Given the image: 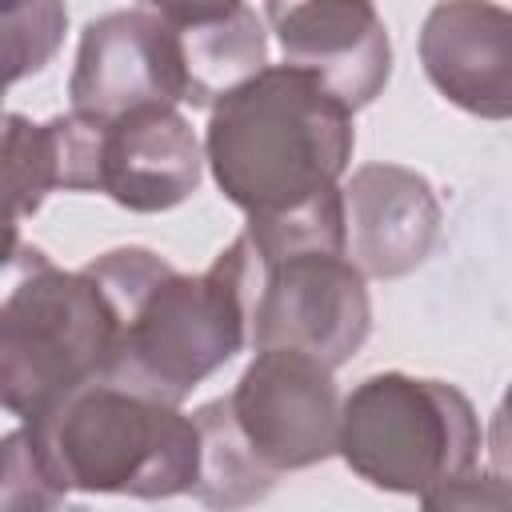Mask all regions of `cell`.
<instances>
[{
    "mask_svg": "<svg viewBox=\"0 0 512 512\" xmlns=\"http://www.w3.org/2000/svg\"><path fill=\"white\" fill-rule=\"evenodd\" d=\"M84 272L116 316V348L104 376L132 392L180 404L248 344L256 264L244 236L196 276L176 272L148 248L104 252Z\"/></svg>",
    "mask_w": 512,
    "mask_h": 512,
    "instance_id": "6da1fadb",
    "label": "cell"
},
{
    "mask_svg": "<svg viewBox=\"0 0 512 512\" xmlns=\"http://www.w3.org/2000/svg\"><path fill=\"white\" fill-rule=\"evenodd\" d=\"M352 112L300 68L268 64L212 104L204 160L248 220L284 216L340 188L352 160Z\"/></svg>",
    "mask_w": 512,
    "mask_h": 512,
    "instance_id": "7a4b0ae2",
    "label": "cell"
},
{
    "mask_svg": "<svg viewBox=\"0 0 512 512\" xmlns=\"http://www.w3.org/2000/svg\"><path fill=\"white\" fill-rule=\"evenodd\" d=\"M60 492L168 500L192 492L200 436L176 404L96 376L20 424Z\"/></svg>",
    "mask_w": 512,
    "mask_h": 512,
    "instance_id": "3957f363",
    "label": "cell"
},
{
    "mask_svg": "<svg viewBox=\"0 0 512 512\" xmlns=\"http://www.w3.org/2000/svg\"><path fill=\"white\" fill-rule=\"evenodd\" d=\"M0 292V408L32 420L72 388L104 376L116 316L88 272L56 268L40 248H16Z\"/></svg>",
    "mask_w": 512,
    "mask_h": 512,
    "instance_id": "277c9868",
    "label": "cell"
},
{
    "mask_svg": "<svg viewBox=\"0 0 512 512\" xmlns=\"http://www.w3.org/2000/svg\"><path fill=\"white\" fill-rule=\"evenodd\" d=\"M336 452L372 488L416 496L476 464L480 420L444 380L376 372L344 396Z\"/></svg>",
    "mask_w": 512,
    "mask_h": 512,
    "instance_id": "5b68a950",
    "label": "cell"
},
{
    "mask_svg": "<svg viewBox=\"0 0 512 512\" xmlns=\"http://www.w3.org/2000/svg\"><path fill=\"white\" fill-rule=\"evenodd\" d=\"M252 264L248 344L256 352L292 348L324 368H340L368 340V288L344 252H292L280 260L252 256Z\"/></svg>",
    "mask_w": 512,
    "mask_h": 512,
    "instance_id": "8992f818",
    "label": "cell"
},
{
    "mask_svg": "<svg viewBox=\"0 0 512 512\" xmlns=\"http://www.w3.org/2000/svg\"><path fill=\"white\" fill-rule=\"evenodd\" d=\"M224 404L244 448L272 476L312 468L336 452L340 392L332 368L304 352L260 348Z\"/></svg>",
    "mask_w": 512,
    "mask_h": 512,
    "instance_id": "52a82bcc",
    "label": "cell"
},
{
    "mask_svg": "<svg viewBox=\"0 0 512 512\" xmlns=\"http://www.w3.org/2000/svg\"><path fill=\"white\" fill-rule=\"evenodd\" d=\"M68 96L76 116L100 124L140 108H176L184 100V64L160 4L116 8L88 20Z\"/></svg>",
    "mask_w": 512,
    "mask_h": 512,
    "instance_id": "ba28073f",
    "label": "cell"
},
{
    "mask_svg": "<svg viewBox=\"0 0 512 512\" xmlns=\"http://www.w3.org/2000/svg\"><path fill=\"white\" fill-rule=\"evenodd\" d=\"M284 64L320 80V88L348 112L364 108L392 72L388 28L364 0H316V4H264Z\"/></svg>",
    "mask_w": 512,
    "mask_h": 512,
    "instance_id": "9c48e42d",
    "label": "cell"
},
{
    "mask_svg": "<svg viewBox=\"0 0 512 512\" xmlns=\"http://www.w3.org/2000/svg\"><path fill=\"white\" fill-rule=\"evenodd\" d=\"M344 256L360 276H404L436 244L440 204L432 184L400 164H364L340 188Z\"/></svg>",
    "mask_w": 512,
    "mask_h": 512,
    "instance_id": "30bf717a",
    "label": "cell"
},
{
    "mask_svg": "<svg viewBox=\"0 0 512 512\" xmlns=\"http://www.w3.org/2000/svg\"><path fill=\"white\" fill-rule=\"evenodd\" d=\"M100 124V120H96ZM204 148L176 108H140L100 124V188L128 212H164L200 184Z\"/></svg>",
    "mask_w": 512,
    "mask_h": 512,
    "instance_id": "8fae6325",
    "label": "cell"
},
{
    "mask_svg": "<svg viewBox=\"0 0 512 512\" xmlns=\"http://www.w3.org/2000/svg\"><path fill=\"white\" fill-rule=\"evenodd\" d=\"M420 60L440 96L484 120L512 112V16L500 4H436Z\"/></svg>",
    "mask_w": 512,
    "mask_h": 512,
    "instance_id": "7c38bea8",
    "label": "cell"
},
{
    "mask_svg": "<svg viewBox=\"0 0 512 512\" xmlns=\"http://www.w3.org/2000/svg\"><path fill=\"white\" fill-rule=\"evenodd\" d=\"M184 64V104L208 108L268 68V40L248 4H160Z\"/></svg>",
    "mask_w": 512,
    "mask_h": 512,
    "instance_id": "4fadbf2b",
    "label": "cell"
},
{
    "mask_svg": "<svg viewBox=\"0 0 512 512\" xmlns=\"http://www.w3.org/2000/svg\"><path fill=\"white\" fill-rule=\"evenodd\" d=\"M196 424V436H200V472H196V484H192V496L208 508H220V512H236V508H248L256 500H264L276 484L272 472H264L252 452L244 448L232 416H228V404L224 396L196 408L192 416Z\"/></svg>",
    "mask_w": 512,
    "mask_h": 512,
    "instance_id": "5bb4252c",
    "label": "cell"
},
{
    "mask_svg": "<svg viewBox=\"0 0 512 512\" xmlns=\"http://www.w3.org/2000/svg\"><path fill=\"white\" fill-rule=\"evenodd\" d=\"M64 24H68V12L64 4H52V0L0 8V116H4V92L16 80L40 72L56 56L64 40Z\"/></svg>",
    "mask_w": 512,
    "mask_h": 512,
    "instance_id": "9a60e30c",
    "label": "cell"
},
{
    "mask_svg": "<svg viewBox=\"0 0 512 512\" xmlns=\"http://www.w3.org/2000/svg\"><path fill=\"white\" fill-rule=\"evenodd\" d=\"M64 492L44 472L24 428L0 436V512H60Z\"/></svg>",
    "mask_w": 512,
    "mask_h": 512,
    "instance_id": "2e32d148",
    "label": "cell"
},
{
    "mask_svg": "<svg viewBox=\"0 0 512 512\" xmlns=\"http://www.w3.org/2000/svg\"><path fill=\"white\" fill-rule=\"evenodd\" d=\"M508 484L496 472H460L420 492V512H508Z\"/></svg>",
    "mask_w": 512,
    "mask_h": 512,
    "instance_id": "e0dca14e",
    "label": "cell"
},
{
    "mask_svg": "<svg viewBox=\"0 0 512 512\" xmlns=\"http://www.w3.org/2000/svg\"><path fill=\"white\" fill-rule=\"evenodd\" d=\"M16 248H20V236H16V228H0V272L12 264Z\"/></svg>",
    "mask_w": 512,
    "mask_h": 512,
    "instance_id": "ac0fdd59",
    "label": "cell"
}]
</instances>
